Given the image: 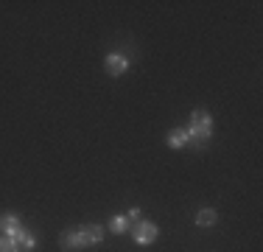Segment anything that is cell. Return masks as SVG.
I'll use <instances>...</instances> for the list:
<instances>
[{"mask_svg": "<svg viewBox=\"0 0 263 252\" xmlns=\"http://www.w3.org/2000/svg\"><path fill=\"white\" fill-rule=\"evenodd\" d=\"M187 143H193L196 149L204 146V140H210V132H213V118L204 110H196L191 115V126H187Z\"/></svg>", "mask_w": 263, "mask_h": 252, "instance_id": "6da1fadb", "label": "cell"}, {"mask_svg": "<svg viewBox=\"0 0 263 252\" xmlns=\"http://www.w3.org/2000/svg\"><path fill=\"white\" fill-rule=\"evenodd\" d=\"M132 232H135L137 244H152V241H157V236H160L157 224H152V222H135Z\"/></svg>", "mask_w": 263, "mask_h": 252, "instance_id": "7a4b0ae2", "label": "cell"}, {"mask_svg": "<svg viewBox=\"0 0 263 252\" xmlns=\"http://www.w3.org/2000/svg\"><path fill=\"white\" fill-rule=\"evenodd\" d=\"M59 247L65 252H79V249H84L87 244H84V238H81L79 230H65L59 236Z\"/></svg>", "mask_w": 263, "mask_h": 252, "instance_id": "3957f363", "label": "cell"}, {"mask_svg": "<svg viewBox=\"0 0 263 252\" xmlns=\"http://www.w3.org/2000/svg\"><path fill=\"white\" fill-rule=\"evenodd\" d=\"M104 65H106V73H109V76H123V73H126V67H129V59H126V56H121V53H109Z\"/></svg>", "mask_w": 263, "mask_h": 252, "instance_id": "277c9868", "label": "cell"}, {"mask_svg": "<svg viewBox=\"0 0 263 252\" xmlns=\"http://www.w3.org/2000/svg\"><path fill=\"white\" fill-rule=\"evenodd\" d=\"M84 244H101L104 241V227L101 224H87V227H79Z\"/></svg>", "mask_w": 263, "mask_h": 252, "instance_id": "5b68a950", "label": "cell"}, {"mask_svg": "<svg viewBox=\"0 0 263 252\" xmlns=\"http://www.w3.org/2000/svg\"><path fill=\"white\" fill-rule=\"evenodd\" d=\"M9 238L17 244V249H20V252H28V249H34V236H31L28 230H23V227L14 232V236H9Z\"/></svg>", "mask_w": 263, "mask_h": 252, "instance_id": "8992f818", "label": "cell"}, {"mask_svg": "<svg viewBox=\"0 0 263 252\" xmlns=\"http://www.w3.org/2000/svg\"><path fill=\"white\" fill-rule=\"evenodd\" d=\"M20 230V219L17 216H0V232H3V236H14V232Z\"/></svg>", "mask_w": 263, "mask_h": 252, "instance_id": "52a82bcc", "label": "cell"}, {"mask_svg": "<svg viewBox=\"0 0 263 252\" xmlns=\"http://www.w3.org/2000/svg\"><path fill=\"white\" fill-rule=\"evenodd\" d=\"M218 222V216H216V210H213V207H202V210L196 213V224L199 227H213Z\"/></svg>", "mask_w": 263, "mask_h": 252, "instance_id": "ba28073f", "label": "cell"}, {"mask_svg": "<svg viewBox=\"0 0 263 252\" xmlns=\"http://www.w3.org/2000/svg\"><path fill=\"white\" fill-rule=\"evenodd\" d=\"M168 146H171V149L187 146V132L185 129H171V132H168Z\"/></svg>", "mask_w": 263, "mask_h": 252, "instance_id": "9c48e42d", "label": "cell"}, {"mask_svg": "<svg viewBox=\"0 0 263 252\" xmlns=\"http://www.w3.org/2000/svg\"><path fill=\"white\" fill-rule=\"evenodd\" d=\"M109 230L118 232V236H121V232H126V230H129V219H126V216H115V219L109 222Z\"/></svg>", "mask_w": 263, "mask_h": 252, "instance_id": "30bf717a", "label": "cell"}, {"mask_svg": "<svg viewBox=\"0 0 263 252\" xmlns=\"http://www.w3.org/2000/svg\"><path fill=\"white\" fill-rule=\"evenodd\" d=\"M0 252H20V249H17V244L9 236H0Z\"/></svg>", "mask_w": 263, "mask_h": 252, "instance_id": "8fae6325", "label": "cell"}, {"mask_svg": "<svg viewBox=\"0 0 263 252\" xmlns=\"http://www.w3.org/2000/svg\"><path fill=\"white\" fill-rule=\"evenodd\" d=\"M137 219H140V207H132V210H129V222H137Z\"/></svg>", "mask_w": 263, "mask_h": 252, "instance_id": "7c38bea8", "label": "cell"}]
</instances>
